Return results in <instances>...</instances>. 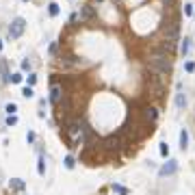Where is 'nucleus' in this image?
Returning <instances> with one entry per match:
<instances>
[{
	"instance_id": "obj_25",
	"label": "nucleus",
	"mask_w": 195,
	"mask_h": 195,
	"mask_svg": "<svg viewBox=\"0 0 195 195\" xmlns=\"http://www.w3.org/2000/svg\"><path fill=\"white\" fill-rule=\"evenodd\" d=\"M163 4H165V7H174V4H176V0H163Z\"/></svg>"
},
{
	"instance_id": "obj_9",
	"label": "nucleus",
	"mask_w": 195,
	"mask_h": 195,
	"mask_svg": "<svg viewBox=\"0 0 195 195\" xmlns=\"http://www.w3.org/2000/svg\"><path fill=\"white\" fill-rule=\"evenodd\" d=\"M0 78H2L4 83H9V80H11V74L7 72V63H4V61H0Z\"/></svg>"
},
{
	"instance_id": "obj_3",
	"label": "nucleus",
	"mask_w": 195,
	"mask_h": 195,
	"mask_svg": "<svg viewBox=\"0 0 195 195\" xmlns=\"http://www.w3.org/2000/svg\"><path fill=\"white\" fill-rule=\"evenodd\" d=\"M80 17H83L85 22H91V20H96L93 7H91V4H85V7H80Z\"/></svg>"
},
{
	"instance_id": "obj_11",
	"label": "nucleus",
	"mask_w": 195,
	"mask_h": 195,
	"mask_svg": "<svg viewBox=\"0 0 195 195\" xmlns=\"http://www.w3.org/2000/svg\"><path fill=\"white\" fill-rule=\"evenodd\" d=\"M184 104H187L184 93H178V96H176V106H178V108H184Z\"/></svg>"
},
{
	"instance_id": "obj_26",
	"label": "nucleus",
	"mask_w": 195,
	"mask_h": 195,
	"mask_svg": "<svg viewBox=\"0 0 195 195\" xmlns=\"http://www.w3.org/2000/svg\"><path fill=\"white\" fill-rule=\"evenodd\" d=\"M22 69H31V61H24L22 63Z\"/></svg>"
},
{
	"instance_id": "obj_13",
	"label": "nucleus",
	"mask_w": 195,
	"mask_h": 195,
	"mask_svg": "<svg viewBox=\"0 0 195 195\" xmlns=\"http://www.w3.org/2000/svg\"><path fill=\"white\" fill-rule=\"evenodd\" d=\"M22 96H24V98H33V96H35L33 87H31V85H28V87H24V89H22Z\"/></svg>"
},
{
	"instance_id": "obj_4",
	"label": "nucleus",
	"mask_w": 195,
	"mask_h": 195,
	"mask_svg": "<svg viewBox=\"0 0 195 195\" xmlns=\"http://www.w3.org/2000/svg\"><path fill=\"white\" fill-rule=\"evenodd\" d=\"M143 117H145L150 124H154V121L158 119V111H156L154 106H143Z\"/></svg>"
},
{
	"instance_id": "obj_6",
	"label": "nucleus",
	"mask_w": 195,
	"mask_h": 195,
	"mask_svg": "<svg viewBox=\"0 0 195 195\" xmlns=\"http://www.w3.org/2000/svg\"><path fill=\"white\" fill-rule=\"evenodd\" d=\"M176 169H178V163H176V160H169L167 165H163V167H160V171H158V174H160V176H169V174H174Z\"/></svg>"
},
{
	"instance_id": "obj_22",
	"label": "nucleus",
	"mask_w": 195,
	"mask_h": 195,
	"mask_svg": "<svg viewBox=\"0 0 195 195\" xmlns=\"http://www.w3.org/2000/svg\"><path fill=\"white\" fill-rule=\"evenodd\" d=\"M113 189H115L117 193H121V195H126V193H128V191H126L124 187H119V184H113Z\"/></svg>"
},
{
	"instance_id": "obj_20",
	"label": "nucleus",
	"mask_w": 195,
	"mask_h": 195,
	"mask_svg": "<svg viewBox=\"0 0 195 195\" xmlns=\"http://www.w3.org/2000/svg\"><path fill=\"white\" fill-rule=\"evenodd\" d=\"M7 124H9V126H15V124H17V117H15V115H9V117H7Z\"/></svg>"
},
{
	"instance_id": "obj_15",
	"label": "nucleus",
	"mask_w": 195,
	"mask_h": 195,
	"mask_svg": "<svg viewBox=\"0 0 195 195\" xmlns=\"http://www.w3.org/2000/svg\"><path fill=\"white\" fill-rule=\"evenodd\" d=\"M11 187H13V189H24V182H22L20 178H13V180H11Z\"/></svg>"
},
{
	"instance_id": "obj_10",
	"label": "nucleus",
	"mask_w": 195,
	"mask_h": 195,
	"mask_svg": "<svg viewBox=\"0 0 195 195\" xmlns=\"http://www.w3.org/2000/svg\"><path fill=\"white\" fill-rule=\"evenodd\" d=\"M48 13H50V17H56L59 15V4L56 2H50L48 4Z\"/></svg>"
},
{
	"instance_id": "obj_17",
	"label": "nucleus",
	"mask_w": 195,
	"mask_h": 195,
	"mask_svg": "<svg viewBox=\"0 0 195 195\" xmlns=\"http://www.w3.org/2000/svg\"><path fill=\"white\" fill-rule=\"evenodd\" d=\"M191 39H184L182 41V54H189V50H191V44H189Z\"/></svg>"
},
{
	"instance_id": "obj_5",
	"label": "nucleus",
	"mask_w": 195,
	"mask_h": 195,
	"mask_svg": "<svg viewBox=\"0 0 195 195\" xmlns=\"http://www.w3.org/2000/svg\"><path fill=\"white\" fill-rule=\"evenodd\" d=\"M61 96H63V87L54 85L52 91H50V102H52V104H59V102H61Z\"/></svg>"
},
{
	"instance_id": "obj_1",
	"label": "nucleus",
	"mask_w": 195,
	"mask_h": 195,
	"mask_svg": "<svg viewBox=\"0 0 195 195\" xmlns=\"http://www.w3.org/2000/svg\"><path fill=\"white\" fill-rule=\"evenodd\" d=\"M147 67H150V72H156V74L169 76V74H171V69H174L171 54H169V52H165V50L154 52V54L147 59Z\"/></svg>"
},
{
	"instance_id": "obj_8",
	"label": "nucleus",
	"mask_w": 195,
	"mask_h": 195,
	"mask_svg": "<svg viewBox=\"0 0 195 195\" xmlns=\"http://www.w3.org/2000/svg\"><path fill=\"white\" fill-rule=\"evenodd\" d=\"M180 147H182V150L189 147V132H187V128L180 130Z\"/></svg>"
},
{
	"instance_id": "obj_27",
	"label": "nucleus",
	"mask_w": 195,
	"mask_h": 195,
	"mask_svg": "<svg viewBox=\"0 0 195 195\" xmlns=\"http://www.w3.org/2000/svg\"><path fill=\"white\" fill-rule=\"evenodd\" d=\"M0 50H2V41H0Z\"/></svg>"
},
{
	"instance_id": "obj_21",
	"label": "nucleus",
	"mask_w": 195,
	"mask_h": 195,
	"mask_svg": "<svg viewBox=\"0 0 195 195\" xmlns=\"http://www.w3.org/2000/svg\"><path fill=\"white\" fill-rule=\"evenodd\" d=\"M65 167H67V169H74V158H72V156L65 158Z\"/></svg>"
},
{
	"instance_id": "obj_14",
	"label": "nucleus",
	"mask_w": 195,
	"mask_h": 195,
	"mask_svg": "<svg viewBox=\"0 0 195 195\" xmlns=\"http://www.w3.org/2000/svg\"><path fill=\"white\" fill-rule=\"evenodd\" d=\"M4 111H7V113H9V115H15V111H17V106H15V104H13V102H9V104H7V106H4Z\"/></svg>"
},
{
	"instance_id": "obj_24",
	"label": "nucleus",
	"mask_w": 195,
	"mask_h": 195,
	"mask_svg": "<svg viewBox=\"0 0 195 195\" xmlns=\"http://www.w3.org/2000/svg\"><path fill=\"white\" fill-rule=\"evenodd\" d=\"M35 83H37V76H35V74H28V85H31V87H33V85H35Z\"/></svg>"
},
{
	"instance_id": "obj_19",
	"label": "nucleus",
	"mask_w": 195,
	"mask_h": 195,
	"mask_svg": "<svg viewBox=\"0 0 195 195\" xmlns=\"http://www.w3.org/2000/svg\"><path fill=\"white\" fill-rule=\"evenodd\" d=\"M160 156H169V145L167 143H160Z\"/></svg>"
},
{
	"instance_id": "obj_12",
	"label": "nucleus",
	"mask_w": 195,
	"mask_h": 195,
	"mask_svg": "<svg viewBox=\"0 0 195 195\" xmlns=\"http://www.w3.org/2000/svg\"><path fill=\"white\" fill-rule=\"evenodd\" d=\"M37 171H39V176H44V174H46V158H44V156L39 158V165H37Z\"/></svg>"
},
{
	"instance_id": "obj_7",
	"label": "nucleus",
	"mask_w": 195,
	"mask_h": 195,
	"mask_svg": "<svg viewBox=\"0 0 195 195\" xmlns=\"http://www.w3.org/2000/svg\"><path fill=\"white\" fill-rule=\"evenodd\" d=\"M104 145L111 147V150H115V147H119V135H111L106 141H104Z\"/></svg>"
},
{
	"instance_id": "obj_28",
	"label": "nucleus",
	"mask_w": 195,
	"mask_h": 195,
	"mask_svg": "<svg viewBox=\"0 0 195 195\" xmlns=\"http://www.w3.org/2000/svg\"><path fill=\"white\" fill-rule=\"evenodd\" d=\"M93 2H102V0H93Z\"/></svg>"
},
{
	"instance_id": "obj_2",
	"label": "nucleus",
	"mask_w": 195,
	"mask_h": 195,
	"mask_svg": "<svg viewBox=\"0 0 195 195\" xmlns=\"http://www.w3.org/2000/svg\"><path fill=\"white\" fill-rule=\"evenodd\" d=\"M24 28H26V20L24 17H15L11 22V26H9V39H20Z\"/></svg>"
},
{
	"instance_id": "obj_23",
	"label": "nucleus",
	"mask_w": 195,
	"mask_h": 195,
	"mask_svg": "<svg viewBox=\"0 0 195 195\" xmlns=\"http://www.w3.org/2000/svg\"><path fill=\"white\" fill-rule=\"evenodd\" d=\"M184 13L187 15H193V4H184Z\"/></svg>"
},
{
	"instance_id": "obj_18",
	"label": "nucleus",
	"mask_w": 195,
	"mask_h": 195,
	"mask_svg": "<svg viewBox=\"0 0 195 195\" xmlns=\"http://www.w3.org/2000/svg\"><path fill=\"white\" fill-rule=\"evenodd\" d=\"M184 69H187L189 74H191V72H195V63H193V61H187V63H184Z\"/></svg>"
},
{
	"instance_id": "obj_16",
	"label": "nucleus",
	"mask_w": 195,
	"mask_h": 195,
	"mask_svg": "<svg viewBox=\"0 0 195 195\" xmlns=\"http://www.w3.org/2000/svg\"><path fill=\"white\" fill-rule=\"evenodd\" d=\"M9 83H13V85H20L22 83V74H11V80Z\"/></svg>"
}]
</instances>
